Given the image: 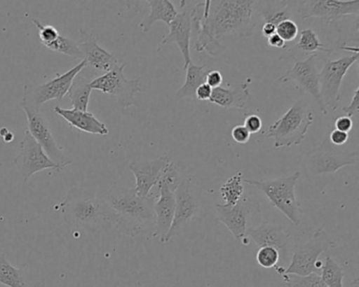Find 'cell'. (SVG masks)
I'll return each instance as SVG.
<instances>
[{
  "label": "cell",
  "instance_id": "1",
  "mask_svg": "<svg viewBox=\"0 0 359 287\" xmlns=\"http://www.w3.org/2000/svg\"><path fill=\"white\" fill-rule=\"evenodd\" d=\"M257 6L254 0H207L197 4L190 10L197 34L196 52H208L216 57L224 51L219 43L222 37H251L257 24Z\"/></svg>",
  "mask_w": 359,
  "mask_h": 287
},
{
  "label": "cell",
  "instance_id": "2",
  "mask_svg": "<svg viewBox=\"0 0 359 287\" xmlns=\"http://www.w3.org/2000/svg\"><path fill=\"white\" fill-rule=\"evenodd\" d=\"M60 211L65 223L71 227L95 230L107 224L118 226L116 215L108 203L90 188H71L60 203Z\"/></svg>",
  "mask_w": 359,
  "mask_h": 287
},
{
  "label": "cell",
  "instance_id": "3",
  "mask_svg": "<svg viewBox=\"0 0 359 287\" xmlns=\"http://www.w3.org/2000/svg\"><path fill=\"white\" fill-rule=\"evenodd\" d=\"M112 209L118 220L117 228L131 237H136L148 226L154 225V203L153 195L140 197L133 188L114 186L102 197Z\"/></svg>",
  "mask_w": 359,
  "mask_h": 287
},
{
  "label": "cell",
  "instance_id": "4",
  "mask_svg": "<svg viewBox=\"0 0 359 287\" xmlns=\"http://www.w3.org/2000/svg\"><path fill=\"white\" fill-rule=\"evenodd\" d=\"M314 121L312 110L304 99H298L278 120L269 127L266 138L274 139V148H291L302 144Z\"/></svg>",
  "mask_w": 359,
  "mask_h": 287
},
{
  "label": "cell",
  "instance_id": "5",
  "mask_svg": "<svg viewBox=\"0 0 359 287\" xmlns=\"http://www.w3.org/2000/svg\"><path fill=\"white\" fill-rule=\"evenodd\" d=\"M299 177L300 172H296L289 177H281L266 181L243 179V182L262 190L273 206L283 213L294 225L298 226L302 222V206L295 194L296 183Z\"/></svg>",
  "mask_w": 359,
  "mask_h": 287
},
{
  "label": "cell",
  "instance_id": "6",
  "mask_svg": "<svg viewBox=\"0 0 359 287\" xmlns=\"http://www.w3.org/2000/svg\"><path fill=\"white\" fill-rule=\"evenodd\" d=\"M334 246V242L329 238L323 228H319L310 240L297 243L294 246L291 263L283 268L277 265L275 268L277 274H295L306 276L320 272L321 263L319 257L327 249Z\"/></svg>",
  "mask_w": 359,
  "mask_h": 287
},
{
  "label": "cell",
  "instance_id": "7",
  "mask_svg": "<svg viewBox=\"0 0 359 287\" xmlns=\"http://www.w3.org/2000/svg\"><path fill=\"white\" fill-rule=\"evenodd\" d=\"M359 153L348 152L333 146L329 138H325L316 148L306 153L302 161V169L308 175L319 176L334 174L348 165L358 163Z\"/></svg>",
  "mask_w": 359,
  "mask_h": 287
},
{
  "label": "cell",
  "instance_id": "8",
  "mask_svg": "<svg viewBox=\"0 0 359 287\" xmlns=\"http://www.w3.org/2000/svg\"><path fill=\"white\" fill-rule=\"evenodd\" d=\"M87 66V64L81 60L77 66L69 70L65 74L51 79L41 85L26 83L24 87L20 106H26L31 110L41 111L43 104L51 100H62L68 93L75 77Z\"/></svg>",
  "mask_w": 359,
  "mask_h": 287
},
{
  "label": "cell",
  "instance_id": "9",
  "mask_svg": "<svg viewBox=\"0 0 359 287\" xmlns=\"http://www.w3.org/2000/svg\"><path fill=\"white\" fill-rule=\"evenodd\" d=\"M127 64H117L112 70L92 80L91 89L102 92L115 98L121 108H127L135 106L136 95L142 93V85L140 78H126L123 74Z\"/></svg>",
  "mask_w": 359,
  "mask_h": 287
},
{
  "label": "cell",
  "instance_id": "10",
  "mask_svg": "<svg viewBox=\"0 0 359 287\" xmlns=\"http://www.w3.org/2000/svg\"><path fill=\"white\" fill-rule=\"evenodd\" d=\"M359 53L336 60H327L319 73V91L325 108L336 111L340 104V90L344 76L358 62Z\"/></svg>",
  "mask_w": 359,
  "mask_h": 287
},
{
  "label": "cell",
  "instance_id": "11",
  "mask_svg": "<svg viewBox=\"0 0 359 287\" xmlns=\"http://www.w3.org/2000/svg\"><path fill=\"white\" fill-rule=\"evenodd\" d=\"M294 11L302 20L318 18L327 24L342 20L344 16L358 15V0H309L293 1Z\"/></svg>",
  "mask_w": 359,
  "mask_h": 287
},
{
  "label": "cell",
  "instance_id": "12",
  "mask_svg": "<svg viewBox=\"0 0 359 287\" xmlns=\"http://www.w3.org/2000/svg\"><path fill=\"white\" fill-rule=\"evenodd\" d=\"M16 169L25 182L28 181L34 174L45 169L60 172L64 167L55 164L46 154L39 142L32 137L28 130H25L24 138L20 144V150L13 161Z\"/></svg>",
  "mask_w": 359,
  "mask_h": 287
},
{
  "label": "cell",
  "instance_id": "13",
  "mask_svg": "<svg viewBox=\"0 0 359 287\" xmlns=\"http://www.w3.org/2000/svg\"><path fill=\"white\" fill-rule=\"evenodd\" d=\"M259 205L248 199H241L232 206L216 204V219L224 224L230 230L237 242L248 245V230L250 228L252 217L258 211Z\"/></svg>",
  "mask_w": 359,
  "mask_h": 287
},
{
  "label": "cell",
  "instance_id": "14",
  "mask_svg": "<svg viewBox=\"0 0 359 287\" xmlns=\"http://www.w3.org/2000/svg\"><path fill=\"white\" fill-rule=\"evenodd\" d=\"M317 55L312 54L304 60H298L295 58L294 66L283 76L277 78L278 83H295L296 87L299 88L302 92L310 94L315 102L318 104L320 112L327 114V108L321 99L319 91V72L317 71Z\"/></svg>",
  "mask_w": 359,
  "mask_h": 287
},
{
  "label": "cell",
  "instance_id": "15",
  "mask_svg": "<svg viewBox=\"0 0 359 287\" xmlns=\"http://www.w3.org/2000/svg\"><path fill=\"white\" fill-rule=\"evenodd\" d=\"M28 118V131L32 137L39 142V146L43 148L47 156L55 164L62 167L70 165L72 160H69L65 155L64 150L58 146L50 127L49 121L46 118L41 111L31 110V108L22 106Z\"/></svg>",
  "mask_w": 359,
  "mask_h": 287
},
{
  "label": "cell",
  "instance_id": "16",
  "mask_svg": "<svg viewBox=\"0 0 359 287\" xmlns=\"http://www.w3.org/2000/svg\"><path fill=\"white\" fill-rule=\"evenodd\" d=\"M201 199L192 192L191 181L182 180L175 190V214L173 223L165 236L163 243H168L174 237L180 236L193 218L201 211Z\"/></svg>",
  "mask_w": 359,
  "mask_h": 287
},
{
  "label": "cell",
  "instance_id": "17",
  "mask_svg": "<svg viewBox=\"0 0 359 287\" xmlns=\"http://www.w3.org/2000/svg\"><path fill=\"white\" fill-rule=\"evenodd\" d=\"M171 162L167 155L146 162H132L129 169L135 176L136 194L140 197H149L153 188H156L165 172V167Z\"/></svg>",
  "mask_w": 359,
  "mask_h": 287
},
{
  "label": "cell",
  "instance_id": "18",
  "mask_svg": "<svg viewBox=\"0 0 359 287\" xmlns=\"http://www.w3.org/2000/svg\"><path fill=\"white\" fill-rule=\"evenodd\" d=\"M169 34L163 36L157 51L161 52L163 46L176 43L182 52L184 58V69L187 70L192 64L190 53L191 31H192V22H191L190 10L184 9L182 13H178L175 20L169 24Z\"/></svg>",
  "mask_w": 359,
  "mask_h": 287
},
{
  "label": "cell",
  "instance_id": "19",
  "mask_svg": "<svg viewBox=\"0 0 359 287\" xmlns=\"http://www.w3.org/2000/svg\"><path fill=\"white\" fill-rule=\"evenodd\" d=\"M79 34L81 41L79 47L83 54V60L87 64V68L93 69L96 72L107 73L118 64V60L115 59L112 54L98 45L93 35L89 34L83 29L79 30Z\"/></svg>",
  "mask_w": 359,
  "mask_h": 287
},
{
  "label": "cell",
  "instance_id": "20",
  "mask_svg": "<svg viewBox=\"0 0 359 287\" xmlns=\"http://www.w3.org/2000/svg\"><path fill=\"white\" fill-rule=\"evenodd\" d=\"M247 237L251 239L258 247H274L280 255H287L289 253L291 236L287 230L273 222H264L258 227H250Z\"/></svg>",
  "mask_w": 359,
  "mask_h": 287
},
{
  "label": "cell",
  "instance_id": "21",
  "mask_svg": "<svg viewBox=\"0 0 359 287\" xmlns=\"http://www.w3.org/2000/svg\"><path fill=\"white\" fill-rule=\"evenodd\" d=\"M156 188H158L159 196L154 203L155 230L153 237L158 238L159 241L163 243L173 223L175 214V192H172L165 186H158Z\"/></svg>",
  "mask_w": 359,
  "mask_h": 287
},
{
  "label": "cell",
  "instance_id": "22",
  "mask_svg": "<svg viewBox=\"0 0 359 287\" xmlns=\"http://www.w3.org/2000/svg\"><path fill=\"white\" fill-rule=\"evenodd\" d=\"M54 112L65 119L71 127L85 132V133L93 134V135L107 136L109 135V129L102 121L98 120L94 114L83 111L66 110V108L56 106Z\"/></svg>",
  "mask_w": 359,
  "mask_h": 287
},
{
  "label": "cell",
  "instance_id": "23",
  "mask_svg": "<svg viewBox=\"0 0 359 287\" xmlns=\"http://www.w3.org/2000/svg\"><path fill=\"white\" fill-rule=\"evenodd\" d=\"M251 98L249 81L235 88L218 87L212 91L210 102L224 108L243 110Z\"/></svg>",
  "mask_w": 359,
  "mask_h": 287
},
{
  "label": "cell",
  "instance_id": "24",
  "mask_svg": "<svg viewBox=\"0 0 359 287\" xmlns=\"http://www.w3.org/2000/svg\"><path fill=\"white\" fill-rule=\"evenodd\" d=\"M86 68L75 77L68 93H67L69 99L72 102L73 108L83 111V112H88L90 96H91V92L93 91L90 85L94 79L93 74L88 73Z\"/></svg>",
  "mask_w": 359,
  "mask_h": 287
},
{
  "label": "cell",
  "instance_id": "25",
  "mask_svg": "<svg viewBox=\"0 0 359 287\" xmlns=\"http://www.w3.org/2000/svg\"><path fill=\"white\" fill-rule=\"evenodd\" d=\"M147 3L150 7V14L140 24V28L144 34L150 32L157 22H165L169 26L177 16L178 12L170 0H150Z\"/></svg>",
  "mask_w": 359,
  "mask_h": 287
},
{
  "label": "cell",
  "instance_id": "26",
  "mask_svg": "<svg viewBox=\"0 0 359 287\" xmlns=\"http://www.w3.org/2000/svg\"><path fill=\"white\" fill-rule=\"evenodd\" d=\"M293 12V1H258L257 13L264 24L269 22L277 27L285 20H292Z\"/></svg>",
  "mask_w": 359,
  "mask_h": 287
},
{
  "label": "cell",
  "instance_id": "27",
  "mask_svg": "<svg viewBox=\"0 0 359 287\" xmlns=\"http://www.w3.org/2000/svg\"><path fill=\"white\" fill-rule=\"evenodd\" d=\"M186 71V83L180 88L176 93L177 99H187V98L193 99L195 98L197 89L205 83V79L209 73L205 66H195L193 64H191Z\"/></svg>",
  "mask_w": 359,
  "mask_h": 287
},
{
  "label": "cell",
  "instance_id": "28",
  "mask_svg": "<svg viewBox=\"0 0 359 287\" xmlns=\"http://www.w3.org/2000/svg\"><path fill=\"white\" fill-rule=\"evenodd\" d=\"M0 284L7 287H39V285H29L20 270L10 263L4 253H0Z\"/></svg>",
  "mask_w": 359,
  "mask_h": 287
},
{
  "label": "cell",
  "instance_id": "29",
  "mask_svg": "<svg viewBox=\"0 0 359 287\" xmlns=\"http://www.w3.org/2000/svg\"><path fill=\"white\" fill-rule=\"evenodd\" d=\"M243 173L239 172V173L235 174L232 177L229 178L222 188H220V195H222V199H224V204L226 206H232V205L236 204L243 195Z\"/></svg>",
  "mask_w": 359,
  "mask_h": 287
},
{
  "label": "cell",
  "instance_id": "30",
  "mask_svg": "<svg viewBox=\"0 0 359 287\" xmlns=\"http://www.w3.org/2000/svg\"><path fill=\"white\" fill-rule=\"evenodd\" d=\"M319 276L327 287H344V270L330 255L325 258V264L321 267Z\"/></svg>",
  "mask_w": 359,
  "mask_h": 287
},
{
  "label": "cell",
  "instance_id": "31",
  "mask_svg": "<svg viewBox=\"0 0 359 287\" xmlns=\"http://www.w3.org/2000/svg\"><path fill=\"white\" fill-rule=\"evenodd\" d=\"M296 48L304 53H315L318 51L327 52V53L332 52V50L327 49L319 41L318 36L312 29H304L300 32V39Z\"/></svg>",
  "mask_w": 359,
  "mask_h": 287
},
{
  "label": "cell",
  "instance_id": "32",
  "mask_svg": "<svg viewBox=\"0 0 359 287\" xmlns=\"http://www.w3.org/2000/svg\"><path fill=\"white\" fill-rule=\"evenodd\" d=\"M46 48L51 50V51L83 60V54L79 50V43L69 38V37L64 36V35H60V37L53 43Z\"/></svg>",
  "mask_w": 359,
  "mask_h": 287
},
{
  "label": "cell",
  "instance_id": "33",
  "mask_svg": "<svg viewBox=\"0 0 359 287\" xmlns=\"http://www.w3.org/2000/svg\"><path fill=\"white\" fill-rule=\"evenodd\" d=\"M287 287H327L318 274L299 276L295 274H279Z\"/></svg>",
  "mask_w": 359,
  "mask_h": 287
},
{
  "label": "cell",
  "instance_id": "34",
  "mask_svg": "<svg viewBox=\"0 0 359 287\" xmlns=\"http://www.w3.org/2000/svg\"><path fill=\"white\" fill-rule=\"evenodd\" d=\"M280 253L274 247H259L256 253V261L264 268H274L278 264Z\"/></svg>",
  "mask_w": 359,
  "mask_h": 287
},
{
  "label": "cell",
  "instance_id": "35",
  "mask_svg": "<svg viewBox=\"0 0 359 287\" xmlns=\"http://www.w3.org/2000/svg\"><path fill=\"white\" fill-rule=\"evenodd\" d=\"M182 179L180 176V171H178L176 165L174 162H170L169 165L165 167V172H163V176H161V180H159L158 186H165L168 188L175 192L176 188H178L180 183H182Z\"/></svg>",
  "mask_w": 359,
  "mask_h": 287
},
{
  "label": "cell",
  "instance_id": "36",
  "mask_svg": "<svg viewBox=\"0 0 359 287\" xmlns=\"http://www.w3.org/2000/svg\"><path fill=\"white\" fill-rule=\"evenodd\" d=\"M31 20L36 26V28L39 29V39H41V43L45 47L51 45L60 37V32L53 26H46V24H41L39 20H35V18H31Z\"/></svg>",
  "mask_w": 359,
  "mask_h": 287
},
{
  "label": "cell",
  "instance_id": "37",
  "mask_svg": "<svg viewBox=\"0 0 359 287\" xmlns=\"http://www.w3.org/2000/svg\"><path fill=\"white\" fill-rule=\"evenodd\" d=\"M298 26L294 20H285L276 27V34L285 43H291L298 35Z\"/></svg>",
  "mask_w": 359,
  "mask_h": 287
},
{
  "label": "cell",
  "instance_id": "38",
  "mask_svg": "<svg viewBox=\"0 0 359 287\" xmlns=\"http://www.w3.org/2000/svg\"><path fill=\"white\" fill-rule=\"evenodd\" d=\"M231 136L239 144H247L251 138V134L243 125H236V127H233Z\"/></svg>",
  "mask_w": 359,
  "mask_h": 287
},
{
  "label": "cell",
  "instance_id": "39",
  "mask_svg": "<svg viewBox=\"0 0 359 287\" xmlns=\"http://www.w3.org/2000/svg\"><path fill=\"white\" fill-rule=\"evenodd\" d=\"M243 127L249 131L250 134L258 133L262 127V119H260L258 115H249V116L245 118Z\"/></svg>",
  "mask_w": 359,
  "mask_h": 287
},
{
  "label": "cell",
  "instance_id": "40",
  "mask_svg": "<svg viewBox=\"0 0 359 287\" xmlns=\"http://www.w3.org/2000/svg\"><path fill=\"white\" fill-rule=\"evenodd\" d=\"M342 111L346 113V117L352 118L355 115L358 114L359 112V89L357 88L354 92L353 99L351 100L348 106H342Z\"/></svg>",
  "mask_w": 359,
  "mask_h": 287
},
{
  "label": "cell",
  "instance_id": "41",
  "mask_svg": "<svg viewBox=\"0 0 359 287\" xmlns=\"http://www.w3.org/2000/svg\"><path fill=\"white\" fill-rule=\"evenodd\" d=\"M348 139V134L338 131V130H333L329 136L330 142H331L333 146H339V148H341L344 144H346Z\"/></svg>",
  "mask_w": 359,
  "mask_h": 287
},
{
  "label": "cell",
  "instance_id": "42",
  "mask_svg": "<svg viewBox=\"0 0 359 287\" xmlns=\"http://www.w3.org/2000/svg\"><path fill=\"white\" fill-rule=\"evenodd\" d=\"M222 75L219 71H209L207 75V79H205V83L212 89H216V88L220 87L222 83Z\"/></svg>",
  "mask_w": 359,
  "mask_h": 287
},
{
  "label": "cell",
  "instance_id": "43",
  "mask_svg": "<svg viewBox=\"0 0 359 287\" xmlns=\"http://www.w3.org/2000/svg\"><path fill=\"white\" fill-rule=\"evenodd\" d=\"M353 121L352 118L348 117H338L335 121V130L344 132V133H348L352 130Z\"/></svg>",
  "mask_w": 359,
  "mask_h": 287
},
{
  "label": "cell",
  "instance_id": "44",
  "mask_svg": "<svg viewBox=\"0 0 359 287\" xmlns=\"http://www.w3.org/2000/svg\"><path fill=\"white\" fill-rule=\"evenodd\" d=\"M212 89L211 87L207 85V83H203V85L197 89L196 94H195V98L198 99L199 102H205V100H209L210 97L212 95Z\"/></svg>",
  "mask_w": 359,
  "mask_h": 287
},
{
  "label": "cell",
  "instance_id": "45",
  "mask_svg": "<svg viewBox=\"0 0 359 287\" xmlns=\"http://www.w3.org/2000/svg\"><path fill=\"white\" fill-rule=\"evenodd\" d=\"M268 45L270 47L277 48V49H283L285 47V43L278 36L277 34L273 35V36L269 37Z\"/></svg>",
  "mask_w": 359,
  "mask_h": 287
},
{
  "label": "cell",
  "instance_id": "46",
  "mask_svg": "<svg viewBox=\"0 0 359 287\" xmlns=\"http://www.w3.org/2000/svg\"><path fill=\"white\" fill-rule=\"evenodd\" d=\"M262 35H264L266 38H269V37L276 34V26H274L273 24L266 22V24H264V26H262Z\"/></svg>",
  "mask_w": 359,
  "mask_h": 287
},
{
  "label": "cell",
  "instance_id": "47",
  "mask_svg": "<svg viewBox=\"0 0 359 287\" xmlns=\"http://www.w3.org/2000/svg\"><path fill=\"white\" fill-rule=\"evenodd\" d=\"M4 141L6 142V144H10V142L13 141L14 140V135L12 132H8L7 134H6L5 136L3 137Z\"/></svg>",
  "mask_w": 359,
  "mask_h": 287
}]
</instances>
